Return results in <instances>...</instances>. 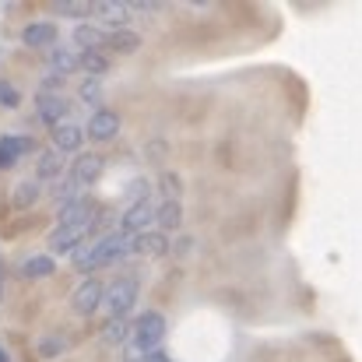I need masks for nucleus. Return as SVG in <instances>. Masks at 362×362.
<instances>
[{"mask_svg":"<svg viewBox=\"0 0 362 362\" xmlns=\"http://www.w3.org/2000/svg\"><path fill=\"white\" fill-rule=\"evenodd\" d=\"M120 257H134V236H127V233L117 229V233L103 236L95 246L78 250V253H74V267L92 274V271H99V267H106V264H113V260H120Z\"/></svg>","mask_w":362,"mask_h":362,"instance_id":"nucleus-1","label":"nucleus"},{"mask_svg":"<svg viewBox=\"0 0 362 362\" xmlns=\"http://www.w3.org/2000/svg\"><path fill=\"white\" fill-rule=\"evenodd\" d=\"M162 338H165V317L155 310L141 313L127 341V362H144L151 352H162Z\"/></svg>","mask_w":362,"mask_h":362,"instance_id":"nucleus-2","label":"nucleus"},{"mask_svg":"<svg viewBox=\"0 0 362 362\" xmlns=\"http://www.w3.org/2000/svg\"><path fill=\"white\" fill-rule=\"evenodd\" d=\"M134 303H137V278L123 274V278H117V281L106 285L103 306H106L110 320H127V313L134 310Z\"/></svg>","mask_w":362,"mask_h":362,"instance_id":"nucleus-3","label":"nucleus"},{"mask_svg":"<svg viewBox=\"0 0 362 362\" xmlns=\"http://www.w3.org/2000/svg\"><path fill=\"white\" fill-rule=\"evenodd\" d=\"M103 296H106V285L88 274V278L71 292V310H74L78 317H88V313H95V310L103 306Z\"/></svg>","mask_w":362,"mask_h":362,"instance_id":"nucleus-4","label":"nucleus"},{"mask_svg":"<svg viewBox=\"0 0 362 362\" xmlns=\"http://www.w3.org/2000/svg\"><path fill=\"white\" fill-rule=\"evenodd\" d=\"M151 226H155V204L151 201L130 204L120 218V233H127V236H144V233H151Z\"/></svg>","mask_w":362,"mask_h":362,"instance_id":"nucleus-5","label":"nucleus"},{"mask_svg":"<svg viewBox=\"0 0 362 362\" xmlns=\"http://www.w3.org/2000/svg\"><path fill=\"white\" fill-rule=\"evenodd\" d=\"M81 144H85V130L78 123L53 127V151L57 155H81Z\"/></svg>","mask_w":362,"mask_h":362,"instance_id":"nucleus-6","label":"nucleus"},{"mask_svg":"<svg viewBox=\"0 0 362 362\" xmlns=\"http://www.w3.org/2000/svg\"><path fill=\"white\" fill-rule=\"evenodd\" d=\"M103 169H106V158L95 155V151H88V155H78V158H74L71 180H74L78 187H88V183H95V180L103 176Z\"/></svg>","mask_w":362,"mask_h":362,"instance_id":"nucleus-7","label":"nucleus"},{"mask_svg":"<svg viewBox=\"0 0 362 362\" xmlns=\"http://www.w3.org/2000/svg\"><path fill=\"white\" fill-rule=\"evenodd\" d=\"M92 226H95V222H92ZM92 226H57L53 236H49V250H53V253H71V250L78 253V243L92 233Z\"/></svg>","mask_w":362,"mask_h":362,"instance_id":"nucleus-8","label":"nucleus"},{"mask_svg":"<svg viewBox=\"0 0 362 362\" xmlns=\"http://www.w3.org/2000/svg\"><path fill=\"white\" fill-rule=\"evenodd\" d=\"M120 134V117L113 110H95L88 117V137L92 141H113Z\"/></svg>","mask_w":362,"mask_h":362,"instance_id":"nucleus-9","label":"nucleus"},{"mask_svg":"<svg viewBox=\"0 0 362 362\" xmlns=\"http://www.w3.org/2000/svg\"><path fill=\"white\" fill-rule=\"evenodd\" d=\"M95 222V204L88 197H78L74 204L57 211V226H92Z\"/></svg>","mask_w":362,"mask_h":362,"instance_id":"nucleus-10","label":"nucleus"},{"mask_svg":"<svg viewBox=\"0 0 362 362\" xmlns=\"http://www.w3.org/2000/svg\"><path fill=\"white\" fill-rule=\"evenodd\" d=\"M74 46L81 53H95V49H106V28L95 25V21H81L74 28Z\"/></svg>","mask_w":362,"mask_h":362,"instance_id":"nucleus-11","label":"nucleus"},{"mask_svg":"<svg viewBox=\"0 0 362 362\" xmlns=\"http://www.w3.org/2000/svg\"><path fill=\"white\" fill-rule=\"evenodd\" d=\"M180 222H183V204H180V197H162V204L155 208V226H158V233H176L180 229Z\"/></svg>","mask_w":362,"mask_h":362,"instance_id":"nucleus-12","label":"nucleus"},{"mask_svg":"<svg viewBox=\"0 0 362 362\" xmlns=\"http://www.w3.org/2000/svg\"><path fill=\"white\" fill-rule=\"evenodd\" d=\"M28 151H32V137H25V134H4L0 137V165L4 169H11Z\"/></svg>","mask_w":362,"mask_h":362,"instance_id":"nucleus-13","label":"nucleus"},{"mask_svg":"<svg viewBox=\"0 0 362 362\" xmlns=\"http://www.w3.org/2000/svg\"><path fill=\"white\" fill-rule=\"evenodd\" d=\"M35 110H39V120L46 123V127H60V117H67L71 113V106H67V99L64 95H39L35 99Z\"/></svg>","mask_w":362,"mask_h":362,"instance_id":"nucleus-14","label":"nucleus"},{"mask_svg":"<svg viewBox=\"0 0 362 362\" xmlns=\"http://www.w3.org/2000/svg\"><path fill=\"white\" fill-rule=\"evenodd\" d=\"M46 67H49V74H60V78H67L71 71H78V67H81V53H74L71 46H57V49H49V57H46Z\"/></svg>","mask_w":362,"mask_h":362,"instance_id":"nucleus-15","label":"nucleus"},{"mask_svg":"<svg viewBox=\"0 0 362 362\" xmlns=\"http://www.w3.org/2000/svg\"><path fill=\"white\" fill-rule=\"evenodd\" d=\"M57 35H60V28H57L53 21H32V25H25L21 42H25V46H53Z\"/></svg>","mask_w":362,"mask_h":362,"instance_id":"nucleus-16","label":"nucleus"},{"mask_svg":"<svg viewBox=\"0 0 362 362\" xmlns=\"http://www.w3.org/2000/svg\"><path fill=\"white\" fill-rule=\"evenodd\" d=\"M137 46H141V35H137L130 25L106 28V49H113V53H134Z\"/></svg>","mask_w":362,"mask_h":362,"instance_id":"nucleus-17","label":"nucleus"},{"mask_svg":"<svg viewBox=\"0 0 362 362\" xmlns=\"http://www.w3.org/2000/svg\"><path fill=\"white\" fill-rule=\"evenodd\" d=\"M134 253H144V257H165L169 253V236L151 229L144 236H134Z\"/></svg>","mask_w":362,"mask_h":362,"instance_id":"nucleus-18","label":"nucleus"},{"mask_svg":"<svg viewBox=\"0 0 362 362\" xmlns=\"http://www.w3.org/2000/svg\"><path fill=\"white\" fill-rule=\"evenodd\" d=\"M95 14H99L106 25L123 28V25L130 21V4H123V0H99V4H95Z\"/></svg>","mask_w":362,"mask_h":362,"instance_id":"nucleus-19","label":"nucleus"},{"mask_svg":"<svg viewBox=\"0 0 362 362\" xmlns=\"http://www.w3.org/2000/svg\"><path fill=\"white\" fill-rule=\"evenodd\" d=\"M53 271H57V264H53L49 253H32V257L21 260V274L25 278H49Z\"/></svg>","mask_w":362,"mask_h":362,"instance_id":"nucleus-20","label":"nucleus"},{"mask_svg":"<svg viewBox=\"0 0 362 362\" xmlns=\"http://www.w3.org/2000/svg\"><path fill=\"white\" fill-rule=\"evenodd\" d=\"M35 176H39V183H42V180H60V176H64V155L42 151L39 162H35Z\"/></svg>","mask_w":362,"mask_h":362,"instance_id":"nucleus-21","label":"nucleus"},{"mask_svg":"<svg viewBox=\"0 0 362 362\" xmlns=\"http://www.w3.org/2000/svg\"><path fill=\"white\" fill-rule=\"evenodd\" d=\"M53 11H57L60 18H74V21L81 25L85 18H92V14H95V4H81V0H60V4H53Z\"/></svg>","mask_w":362,"mask_h":362,"instance_id":"nucleus-22","label":"nucleus"},{"mask_svg":"<svg viewBox=\"0 0 362 362\" xmlns=\"http://www.w3.org/2000/svg\"><path fill=\"white\" fill-rule=\"evenodd\" d=\"M39 194H42V187H39V180H21V183L14 187V194H11V201H14L18 208H32V204L39 201Z\"/></svg>","mask_w":362,"mask_h":362,"instance_id":"nucleus-23","label":"nucleus"},{"mask_svg":"<svg viewBox=\"0 0 362 362\" xmlns=\"http://www.w3.org/2000/svg\"><path fill=\"white\" fill-rule=\"evenodd\" d=\"M110 67H113V60H110V53H106V49H95V53H81V71H88L92 78L106 74Z\"/></svg>","mask_w":362,"mask_h":362,"instance_id":"nucleus-24","label":"nucleus"},{"mask_svg":"<svg viewBox=\"0 0 362 362\" xmlns=\"http://www.w3.org/2000/svg\"><path fill=\"white\" fill-rule=\"evenodd\" d=\"M130 334H134V327H130L127 320H110V324L103 327V341H106V345H127Z\"/></svg>","mask_w":362,"mask_h":362,"instance_id":"nucleus-25","label":"nucleus"},{"mask_svg":"<svg viewBox=\"0 0 362 362\" xmlns=\"http://www.w3.org/2000/svg\"><path fill=\"white\" fill-rule=\"evenodd\" d=\"M78 99L88 103V106H95V103L103 99V85H99V78H85L81 88H78Z\"/></svg>","mask_w":362,"mask_h":362,"instance_id":"nucleus-26","label":"nucleus"},{"mask_svg":"<svg viewBox=\"0 0 362 362\" xmlns=\"http://www.w3.org/2000/svg\"><path fill=\"white\" fill-rule=\"evenodd\" d=\"M127 201H130V204L151 201V187H148V180H134V183L127 187Z\"/></svg>","mask_w":362,"mask_h":362,"instance_id":"nucleus-27","label":"nucleus"},{"mask_svg":"<svg viewBox=\"0 0 362 362\" xmlns=\"http://www.w3.org/2000/svg\"><path fill=\"white\" fill-rule=\"evenodd\" d=\"M21 103V92L11 85V81H0V106H7V110H14Z\"/></svg>","mask_w":362,"mask_h":362,"instance_id":"nucleus-28","label":"nucleus"},{"mask_svg":"<svg viewBox=\"0 0 362 362\" xmlns=\"http://www.w3.org/2000/svg\"><path fill=\"white\" fill-rule=\"evenodd\" d=\"M64 81H67V78H60V74H49V71H46V78H42V92H39V95H60Z\"/></svg>","mask_w":362,"mask_h":362,"instance_id":"nucleus-29","label":"nucleus"},{"mask_svg":"<svg viewBox=\"0 0 362 362\" xmlns=\"http://www.w3.org/2000/svg\"><path fill=\"white\" fill-rule=\"evenodd\" d=\"M158 190H162V197H180V176L165 173V176L158 180Z\"/></svg>","mask_w":362,"mask_h":362,"instance_id":"nucleus-30","label":"nucleus"},{"mask_svg":"<svg viewBox=\"0 0 362 362\" xmlns=\"http://www.w3.org/2000/svg\"><path fill=\"white\" fill-rule=\"evenodd\" d=\"M64 349H67V341H64V338H46V341L39 345V352H42L46 359H53V356H64Z\"/></svg>","mask_w":362,"mask_h":362,"instance_id":"nucleus-31","label":"nucleus"},{"mask_svg":"<svg viewBox=\"0 0 362 362\" xmlns=\"http://www.w3.org/2000/svg\"><path fill=\"white\" fill-rule=\"evenodd\" d=\"M169 250H173V253H176V257H187V253H190V250H194V240H187V236H183V240H176V243H173V246H169Z\"/></svg>","mask_w":362,"mask_h":362,"instance_id":"nucleus-32","label":"nucleus"},{"mask_svg":"<svg viewBox=\"0 0 362 362\" xmlns=\"http://www.w3.org/2000/svg\"><path fill=\"white\" fill-rule=\"evenodd\" d=\"M144 362H173V359H169L165 352H151V356H148V359H144Z\"/></svg>","mask_w":362,"mask_h":362,"instance_id":"nucleus-33","label":"nucleus"},{"mask_svg":"<svg viewBox=\"0 0 362 362\" xmlns=\"http://www.w3.org/2000/svg\"><path fill=\"white\" fill-rule=\"evenodd\" d=\"M0 362H7V352H4V349H0Z\"/></svg>","mask_w":362,"mask_h":362,"instance_id":"nucleus-34","label":"nucleus"}]
</instances>
